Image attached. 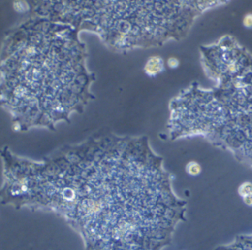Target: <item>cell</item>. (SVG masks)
Listing matches in <instances>:
<instances>
[{
  "label": "cell",
  "instance_id": "cell-1",
  "mask_svg": "<svg viewBox=\"0 0 252 250\" xmlns=\"http://www.w3.org/2000/svg\"><path fill=\"white\" fill-rule=\"evenodd\" d=\"M2 158L1 203L54 213L85 250H162L183 217L144 138L99 135L41 162L7 149Z\"/></svg>",
  "mask_w": 252,
  "mask_h": 250
},
{
  "label": "cell",
  "instance_id": "cell-2",
  "mask_svg": "<svg viewBox=\"0 0 252 250\" xmlns=\"http://www.w3.org/2000/svg\"><path fill=\"white\" fill-rule=\"evenodd\" d=\"M232 250H252V235L237 237L233 244Z\"/></svg>",
  "mask_w": 252,
  "mask_h": 250
},
{
  "label": "cell",
  "instance_id": "cell-3",
  "mask_svg": "<svg viewBox=\"0 0 252 250\" xmlns=\"http://www.w3.org/2000/svg\"><path fill=\"white\" fill-rule=\"evenodd\" d=\"M239 194L242 198L252 194V183L246 182V183H243V184L240 185V188H239Z\"/></svg>",
  "mask_w": 252,
  "mask_h": 250
},
{
  "label": "cell",
  "instance_id": "cell-4",
  "mask_svg": "<svg viewBox=\"0 0 252 250\" xmlns=\"http://www.w3.org/2000/svg\"><path fill=\"white\" fill-rule=\"evenodd\" d=\"M200 171H201V168L197 163H191L187 167V172L191 176H197L200 173Z\"/></svg>",
  "mask_w": 252,
  "mask_h": 250
},
{
  "label": "cell",
  "instance_id": "cell-5",
  "mask_svg": "<svg viewBox=\"0 0 252 250\" xmlns=\"http://www.w3.org/2000/svg\"><path fill=\"white\" fill-rule=\"evenodd\" d=\"M243 199L246 205L252 207V194L247 195V196L243 197Z\"/></svg>",
  "mask_w": 252,
  "mask_h": 250
}]
</instances>
